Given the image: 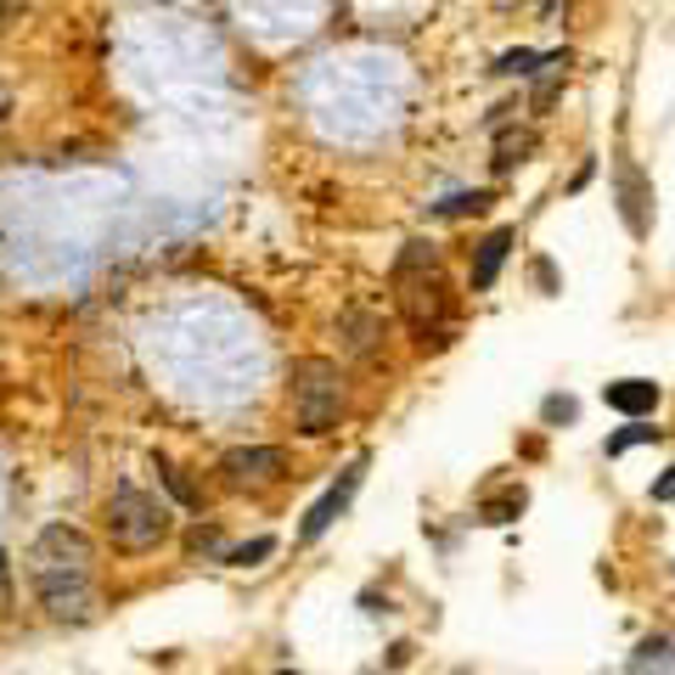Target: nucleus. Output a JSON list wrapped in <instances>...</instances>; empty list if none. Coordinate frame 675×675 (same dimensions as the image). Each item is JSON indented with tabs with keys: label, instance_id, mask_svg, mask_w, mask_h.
Listing matches in <instances>:
<instances>
[{
	"label": "nucleus",
	"instance_id": "obj_1",
	"mask_svg": "<svg viewBox=\"0 0 675 675\" xmlns=\"http://www.w3.org/2000/svg\"><path fill=\"white\" fill-rule=\"evenodd\" d=\"M338 405H344V377H338V366L321 361V355H304L293 366V416H299V429L310 440L332 434Z\"/></svg>",
	"mask_w": 675,
	"mask_h": 675
},
{
	"label": "nucleus",
	"instance_id": "obj_2",
	"mask_svg": "<svg viewBox=\"0 0 675 675\" xmlns=\"http://www.w3.org/2000/svg\"><path fill=\"white\" fill-rule=\"evenodd\" d=\"M169 535V506L147 490H119L108 501V541L119 552H147Z\"/></svg>",
	"mask_w": 675,
	"mask_h": 675
},
{
	"label": "nucleus",
	"instance_id": "obj_3",
	"mask_svg": "<svg viewBox=\"0 0 675 675\" xmlns=\"http://www.w3.org/2000/svg\"><path fill=\"white\" fill-rule=\"evenodd\" d=\"M34 580L57 585V580H91V541L68 524H51L34 541Z\"/></svg>",
	"mask_w": 675,
	"mask_h": 675
},
{
	"label": "nucleus",
	"instance_id": "obj_4",
	"mask_svg": "<svg viewBox=\"0 0 675 675\" xmlns=\"http://www.w3.org/2000/svg\"><path fill=\"white\" fill-rule=\"evenodd\" d=\"M361 478H366V456H361V462H350V467H344V478H338V484H332V490H326V495L310 506V518H304V530H299V535H304V541H321V535H326L338 518H344V506L355 501Z\"/></svg>",
	"mask_w": 675,
	"mask_h": 675
},
{
	"label": "nucleus",
	"instance_id": "obj_5",
	"mask_svg": "<svg viewBox=\"0 0 675 675\" xmlns=\"http://www.w3.org/2000/svg\"><path fill=\"white\" fill-rule=\"evenodd\" d=\"M220 473L231 484H271V478L288 473V451H276V445H236V451H225Z\"/></svg>",
	"mask_w": 675,
	"mask_h": 675
},
{
	"label": "nucleus",
	"instance_id": "obj_6",
	"mask_svg": "<svg viewBox=\"0 0 675 675\" xmlns=\"http://www.w3.org/2000/svg\"><path fill=\"white\" fill-rule=\"evenodd\" d=\"M400 304H405V321H411V332L422 338V344H429V338H434V321H445V315H451L440 276H429V282H411V276H405V293H400Z\"/></svg>",
	"mask_w": 675,
	"mask_h": 675
},
{
	"label": "nucleus",
	"instance_id": "obj_7",
	"mask_svg": "<svg viewBox=\"0 0 675 675\" xmlns=\"http://www.w3.org/2000/svg\"><path fill=\"white\" fill-rule=\"evenodd\" d=\"M614 181H619V214H625V231L631 236H647V225H653V187H647V175L631 163V158H619V169H614Z\"/></svg>",
	"mask_w": 675,
	"mask_h": 675
},
{
	"label": "nucleus",
	"instance_id": "obj_8",
	"mask_svg": "<svg viewBox=\"0 0 675 675\" xmlns=\"http://www.w3.org/2000/svg\"><path fill=\"white\" fill-rule=\"evenodd\" d=\"M506 253H513V231H490L484 242H478V253H473V293H490L495 288V276H501V265H506Z\"/></svg>",
	"mask_w": 675,
	"mask_h": 675
},
{
	"label": "nucleus",
	"instance_id": "obj_9",
	"mask_svg": "<svg viewBox=\"0 0 675 675\" xmlns=\"http://www.w3.org/2000/svg\"><path fill=\"white\" fill-rule=\"evenodd\" d=\"M603 400H608L619 416H647V411L658 405V383H647V377H619V383L603 389Z\"/></svg>",
	"mask_w": 675,
	"mask_h": 675
},
{
	"label": "nucleus",
	"instance_id": "obj_10",
	"mask_svg": "<svg viewBox=\"0 0 675 675\" xmlns=\"http://www.w3.org/2000/svg\"><path fill=\"white\" fill-rule=\"evenodd\" d=\"M631 675H675V642L669 636H647L631 658Z\"/></svg>",
	"mask_w": 675,
	"mask_h": 675
},
{
	"label": "nucleus",
	"instance_id": "obj_11",
	"mask_svg": "<svg viewBox=\"0 0 675 675\" xmlns=\"http://www.w3.org/2000/svg\"><path fill=\"white\" fill-rule=\"evenodd\" d=\"M530 152H535V135H530V130H518V135L506 130V135L495 141V169H501V175H506V169H513V163H524Z\"/></svg>",
	"mask_w": 675,
	"mask_h": 675
},
{
	"label": "nucleus",
	"instance_id": "obj_12",
	"mask_svg": "<svg viewBox=\"0 0 675 675\" xmlns=\"http://www.w3.org/2000/svg\"><path fill=\"white\" fill-rule=\"evenodd\" d=\"M344 344H350V355H372L377 350V321L372 315H361V310H350V321H344Z\"/></svg>",
	"mask_w": 675,
	"mask_h": 675
},
{
	"label": "nucleus",
	"instance_id": "obj_13",
	"mask_svg": "<svg viewBox=\"0 0 675 675\" xmlns=\"http://www.w3.org/2000/svg\"><path fill=\"white\" fill-rule=\"evenodd\" d=\"M552 62H557V51L546 57V51H530V46H524V51H506V57L495 62V73H535V68H552Z\"/></svg>",
	"mask_w": 675,
	"mask_h": 675
},
{
	"label": "nucleus",
	"instance_id": "obj_14",
	"mask_svg": "<svg viewBox=\"0 0 675 675\" xmlns=\"http://www.w3.org/2000/svg\"><path fill=\"white\" fill-rule=\"evenodd\" d=\"M524 513V490H506V495H495V501H484V524H513Z\"/></svg>",
	"mask_w": 675,
	"mask_h": 675
},
{
	"label": "nucleus",
	"instance_id": "obj_15",
	"mask_svg": "<svg viewBox=\"0 0 675 675\" xmlns=\"http://www.w3.org/2000/svg\"><path fill=\"white\" fill-rule=\"evenodd\" d=\"M490 209V192H456V198H445L434 214L440 220H462V214H484Z\"/></svg>",
	"mask_w": 675,
	"mask_h": 675
},
{
	"label": "nucleus",
	"instance_id": "obj_16",
	"mask_svg": "<svg viewBox=\"0 0 675 675\" xmlns=\"http://www.w3.org/2000/svg\"><path fill=\"white\" fill-rule=\"evenodd\" d=\"M271 552H276V541H271V535H260V541H248V546L225 552V563H236V568H253V563H265Z\"/></svg>",
	"mask_w": 675,
	"mask_h": 675
},
{
	"label": "nucleus",
	"instance_id": "obj_17",
	"mask_svg": "<svg viewBox=\"0 0 675 675\" xmlns=\"http://www.w3.org/2000/svg\"><path fill=\"white\" fill-rule=\"evenodd\" d=\"M658 440V429H647V422H631V429H619L614 440H608V456H619V451H631V445H653Z\"/></svg>",
	"mask_w": 675,
	"mask_h": 675
},
{
	"label": "nucleus",
	"instance_id": "obj_18",
	"mask_svg": "<svg viewBox=\"0 0 675 675\" xmlns=\"http://www.w3.org/2000/svg\"><path fill=\"white\" fill-rule=\"evenodd\" d=\"M158 473H163V484H169V490H175V501H181V506H198V490H192V478H187L181 467L158 462Z\"/></svg>",
	"mask_w": 675,
	"mask_h": 675
},
{
	"label": "nucleus",
	"instance_id": "obj_19",
	"mask_svg": "<svg viewBox=\"0 0 675 675\" xmlns=\"http://www.w3.org/2000/svg\"><path fill=\"white\" fill-rule=\"evenodd\" d=\"M541 416H546V422H574V416H580V405H574L568 394H552V400L541 405Z\"/></svg>",
	"mask_w": 675,
	"mask_h": 675
},
{
	"label": "nucleus",
	"instance_id": "obj_20",
	"mask_svg": "<svg viewBox=\"0 0 675 675\" xmlns=\"http://www.w3.org/2000/svg\"><path fill=\"white\" fill-rule=\"evenodd\" d=\"M530 276H535V288H541V293H557V271H552V260H535V271H530Z\"/></svg>",
	"mask_w": 675,
	"mask_h": 675
},
{
	"label": "nucleus",
	"instance_id": "obj_21",
	"mask_svg": "<svg viewBox=\"0 0 675 675\" xmlns=\"http://www.w3.org/2000/svg\"><path fill=\"white\" fill-rule=\"evenodd\" d=\"M187 546H192V552H220V530H192Z\"/></svg>",
	"mask_w": 675,
	"mask_h": 675
},
{
	"label": "nucleus",
	"instance_id": "obj_22",
	"mask_svg": "<svg viewBox=\"0 0 675 675\" xmlns=\"http://www.w3.org/2000/svg\"><path fill=\"white\" fill-rule=\"evenodd\" d=\"M653 501H675V467H664V473L653 478Z\"/></svg>",
	"mask_w": 675,
	"mask_h": 675
},
{
	"label": "nucleus",
	"instance_id": "obj_23",
	"mask_svg": "<svg viewBox=\"0 0 675 675\" xmlns=\"http://www.w3.org/2000/svg\"><path fill=\"white\" fill-rule=\"evenodd\" d=\"M18 7H23V0H0V29H7V18H12Z\"/></svg>",
	"mask_w": 675,
	"mask_h": 675
},
{
	"label": "nucleus",
	"instance_id": "obj_24",
	"mask_svg": "<svg viewBox=\"0 0 675 675\" xmlns=\"http://www.w3.org/2000/svg\"><path fill=\"white\" fill-rule=\"evenodd\" d=\"M0 585H7V557H0Z\"/></svg>",
	"mask_w": 675,
	"mask_h": 675
},
{
	"label": "nucleus",
	"instance_id": "obj_25",
	"mask_svg": "<svg viewBox=\"0 0 675 675\" xmlns=\"http://www.w3.org/2000/svg\"><path fill=\"white\" fill-rule=\"evenodd\" d=\"M276 675H299V669H276Z\"/></svg>",
	"mask_w": 675,
	"mask_h": 675
}]
</instances>
